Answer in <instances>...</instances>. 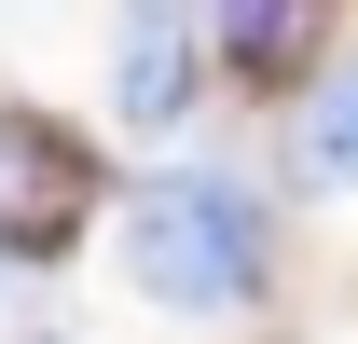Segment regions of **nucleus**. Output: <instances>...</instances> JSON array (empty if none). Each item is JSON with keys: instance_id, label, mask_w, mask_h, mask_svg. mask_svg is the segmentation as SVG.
<instances>
[{"instance_id": "f257e3e1", "label": "nucleus", "mask_w": 358, "mask_h": 344, "mask_svg": "<svg viewBox=\"0 0 358 344\" xmlns=\"http://www.w3.org/2000/svg\"><path fill=\"white\" fill-rule=\"evenodd\" d=\"M124 275L179 317H234V303L262 289V207H248V179L221 166H166L124 193Z\"/></svg>"}, {"instance_id": "f03ea898", "label": "nucleus", "mask_w": 358, "mask_h": 344, "mask_svg": "<svg viewBox=\"0 0 358 344\" xmlns=\"http://www.w3.org/2000/svg\"><path fill=\"white\" fill-rule=\"evenodd\" d=\"M69 234H83V152L55 124H28V110H0V248L55 261Z\"/></svg>"}, {"instance_id": "7ed1b4c3", "label": "nucleus", "mask_w": 358, "mask_h": 344, "mask_svg": "<svg viewBox=\"0 0 358 344\" xmlns=\"http://www.w3.org/2000/svg\"><path fill=\"white\" fill-rule=\"evenodd\" d=\"M193 0H124V42H110V110L124 124H179L193 110Z\"/></svg>"}, {"instance_id": "20e7f679", "label": "nucleus", "mask_w": 358, "mask_h": 344, "mask_svg": "<svg viewBox=\"0 0 358 344\" xmlns=\"http://www.w3.org/2000/svg\"><path fill=\"white\" fill-rule=\"evenodd\" d=\"M289 152H303L317 193H358V69H331V83L303 96V138H289Z\"/></svg>"}, {"instance_id": "39448f33", "label": "nucleus", "mask_w": 358, "mask_h": 344, "mask_svg": "<svg viewBox=\"0 0 358 344\" xmlns=\"http://www.w3.org/2000/svg\"><path fill=\"white\" fill-rule=\"evenodd\" d=\"M221 42H234V69H289L317 42V0H221Z\"/></svg>"}]
</instances>
